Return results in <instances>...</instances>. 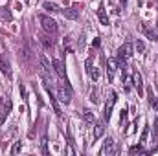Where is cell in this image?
I'll list each match as a JSON object with an SVG mask.
<instances>
[{
  "label": "cell",
  "instance_id": "7",
  "mask_svg": "<svg viewBox=\"0 0 158 156\" xmlns=\"http://www.w3.org/2000/svg\"><path fill=\"white\" fill-rule=\"evenodd\" d=\"M79 9H81V6H70V7H66L64 11H63V15L66 17V18H70V20H76L79 17Z\"/></svg>",
  "mask_w": 158,
  "mask_h": 156
},
{
  "label": "cell",
  "instance_id": "13",
  "mask_svg": "<svg viewBox=\"0 0 158 156\" xmlns=\"http://www.w3.org/2000/svg\"><path fill=\"white\" fill-rule=\"evenodd\" d=\"M129 153H131V154H140V153H142V154H149L147 151H143L142 143H138V145H132V147L129 149Z\"/></svg>",
  "mask_w": 158,
  "mask_h": 156
},
{
  "label": "cell",
  "instance_id": "24",
  "mask_svg": "<svg viewBox=\"0 0 158 156\" xmlns=\"http://www.w3.org/2000/svg\"><path fill=\"white\" fill-rule=\"evenodd\" d=\"M147 33H149V37H151V39L158 40V24H156V30H153V31H147Z\"/></svg>",
  "mask_w": 158,
  "mask_h": 156
},
{
  "label": "cell",
  "instance_id": "21",
  "mask_svg": "<svg viewBox=\"0 0 158 156\" xmlns=\"http://www.w3.org/2000/svg\"><path fill=\"white\" fill-rule=\"evenodd\" d=\"M20 151H22V143H20V142H17V143L13 145V149H11V154H19Z\"/></svg>",
  "mask_w": 158,
  "mask_h": 156
},
{
  "label": "cell",
  "instance_id": "11",
  "mask_svg": "<svg viewBox=\"0 0 158 156\" xmlns=\"http://www.w3.org/2000/svg\"><path fill=\"white\" fill-rule=\"evenodd\" d=\"M98 17H99V20H101L103 26L109 24V17H107V11H105V6L103 4H99V7H98Z\"/></svg>",
  "mask_w": 158,
  "mask_h": 156
},
{
  "label": "cell",
  "instance_id": "20",
  "mask_svg": "<svg viewBox=\"0 0 158 156\" xmlns=\"http://www.w3.org/2000/svg\"><path fill=\"white\" fill-rule=\"evenodd\" d=\"M134 48L138 50V53H143V51H145V44H143V40H136V42H134Z\"/></svg>",
  "mask_w": 158,
  "mask_h": 156
},
{
  "label": "cell",
  "instance_id": "16",
  "mask_svg": "<svg viewBox=\"0 0 158 156\" xmlns=\"http://www.w3.org/2000/svg\"><path fill=\"white\" fill-rule=\"evenodd\" d=\"M147 97H149V103H151V105H153V107L158 110V103H156V97H155V94H153V88H149V90H147Z\"/></svg>",
  "mask_w": 158,
  "mask_h": 156
},
{
  "label": "cell",
  "instance_id": "9",
  "mask_svg": "<svg viewBox=\"0 0 158 156\" xmlns=\"http://www.w3.org/2000/svg\"><path fill=\"white\" fill-rule=\"evenodd\" d=\"M116 151H114V140L112 138H107V142H105V145H103V149H101V154H114Z\"/></svg>",
  "mask_w": 158,
  "mask_h": 156
},
{
  "label": "cell",
  "instance_id": "6",
  "mask_svg": "<svg viewBox=\"0 0 158 156\" xmlns=\"http://www.w3.org/2000/svg\"><path fill=\"white\" fill-rule=\"evenodd\" d=\"M52 66H53V70L57 72V76L61 79H64V84H68V79H66V72H64V64L59 61V59H53V63H52Z\"/></svg>",
  "mask_w": 158,
  "mask_h": 156
},
{
  "label": "cell",
  "instance_id": "17",
  "mask_svg": "<svg viewBox=\"0 0 158 156\" xmlns=\"http://www.w3.org/2000/svg\"><path fill=\"white\" fill-rule=\"evenodd\" d=\"M83 117H85V121H88V123H94V121H96V117H94V114H92L90 110H83Z\"/></svg>",
  "mask_w": 158,
  "mask_h": 156
},
{
  "label": "cell",
  "instance_id": "8",
  "mask_svg": "<svg viewBox=\"0 0 158 156\" xmlns=\"http://www.w3.org/2000/svg\"><path fill=\"white\" fill-rule=\"evenodd\" d=\"M105 134V123L103 121H96L94 125V140H99Z\"/></svg>",
  "mask_w": 158,
  "mask_h": 156
},
{
  "label": "cell",
  "instance_id": "22",
  "mask_svg": "<svg viewBox=\"0 0 158 156\" xmlns=\"http://www.w3.org/2000/svg\"><path fill=\"white\" fill-rule=\"evenodd\" d=\"M40 147H42V153H44V154H48V140H46V138H42V140H40Z\"/></svg>",
  "mask_w": 158,
  "mask_h": 156
},
{
  "label": "cell",
  "instance_id": "12",
  "mask_svg": "<svg viewBox=\"0 0 158 156\" xmlns=\"http://www.w3.org/2000/svg\"><path fill=\"white\" fill-rule=\"evenodd\" d=\"M114 101H116V94L112 92V97L107 101V107H105V117L110 119V114H112V107H114Z\"/></svg>",
  "mask_w": 158,
  "mask_h": 156
},
{
  "label": "cell",
  "instance_id": "5",
  "mask_svg": "<svg viewBox=\"0 0 158 156\" xmlns=\"http://www.w3.org/2000/svg\"><path fill=\"white\" fill-rule=\"evenodd\" d=\"M118 59L116 57H109L107 59V77L112 79L114 77V74H116V70H118Z\"/></svg>",
  "mask_w": 158,
  "mask_h": 156
},
{
  "label": "cell",
  "instance_id": "4",
  "mask_svg": "<svg viewBox=\"0 0 158 156\" xmlns=\"http://www.w3.org/2000/svg\"><path fill=\"white\" fill-rule=\"evenodd\" d=\"M0 70H2V74H4V76H6L7 79H11L13 72H11V64H9V59H7L6 55H0Z\"/></svg>",
  "mask_w": 158,
  "mask_h": 156
},
{
  "label": "cell",
  "instance_id": "25",
  "mask_svg": "<svg viewBox=\"0 0 158 156\" xmlns=\"http://www.w3.org/2000/svg\"><path fill=\"white\" fill-rule=\"evenodd\" d=\"M92 70H94V68H92V57H88V59H86V72H88V76H90Z\"/></svg>",
  "mask_w": 158,
  "mask_h": 156
},
{
  "label": "cell",
  "instance_id": "15",
  "mask_svg": "<svg viewBox=\"0 0 158 156\" xmlns=\"http://www.w3.org/2000/svg\"><path fill=\"white\" fill-rule=\"evenodd\" d=\"M40 42L44 44V48H52L53 46V39L50 37V33L48 35H40Z\"/></svg>",
  "mask_w": 158,
  "mask_h": 156
},
{
  "label": "cell",
  "instance_id": "26",
  "mask_svg": "<svg viewBox=\"0 0 158 156\" xmlns=\"http://www.w3.org/2000/svg\"><path fill=\"white\" fill-rule=\"evenodd\" d=\"M127 121V110H121V123Z\"/></svg>",
  "mask_w": 158,
  "mask_h": 156
},
{
  "label": "cell",
  "instance_id": "10",
  "mask_svg": "<svg viewBox=\"0 0 158 156\" xmlns=\"http://www.w3.org/2000/svg\"><path fill=\"white\" fill-rule=\"evenodd\" d=\"M132 83H134V86L138 88V94H142V92H143V79H142V74H140V72H136V74L132 76Z\"/></svg>",
  "mask_w": 158,
  "mask_h": 156
},
{
  "label": "cell",
  "instance_id": "28",
  "mask_svg": "<svg viewBox=\"0 0 158 156\" xmlns=\"http://www.w3.org/2000/svg\"><path fill=\"white\" fill-rule=\"evenodd\" d=\"M26 2H30V0H26Z\"/></svg>",
  "mask_w": 158,
  "mask_h": 156
},
{
  "label": "cell",
  "instance_id": "1",
  "mask_svg": "<svg viewBox=\"0 0 158 156\" xmlns=\"http://www.w3.org/2000/svg\"><path fill=\"white\" fill-rule=\"evenodd\" d=\"M132 57V44L131 42H125V44H121L118 48V63L121 64V66H125V63L129 61Z\"/></svg>",
  "mask_w": 158,
  "mask_h": 156
},
{
  "label": "cell",
  "instance_id": "23",
  "mask_svg": "<svg viewBox=\"0 0 158 156\" xmlns=\"http://www.w3.org/2000/svg\"><path fill=\"white\" fill-rule=\"evenodd\" d=\"M147 134H149V127H145V129H143V132H142V136H140V143H143V142H145Z\"/></svg>",
  "mask_w": 158,
  "mask_h": 156
},
{
  "label": "cell",
  "instance_id": "19",
  "mask_svg": "<svg viewBox=\"0 0 158 156\" xmlns=\"http://www.w3.org/2000/svg\"><path fill=\"white\" fill-rule=\"evenodd\" d=\"M0 18H4V20H11V13H9L6 7H2V9H0Z\"/></svg>",
  "mask_w": 158,
  "mask_h": 156
},
{
  "label": "cell",
  "instance_id": "3",
  "mask_svg": "<svg viewBox=\"0 0 158 156\" xmlns=\"http://www.w3.org/2000/svg\"><path fill=\"white\" fill-rule=\"evenodd\" d=\"M61 103H64V105H68L70 101H72V90H70V86L68 84H61V86H57V96H55Z\"/></svg>",
  "mask_w": 158,
  "mask_h": 156
},
{
  "label": "cell",
  "instance_id": "14",
  "mask_svg": "<svg viewBox=\"0 0 158 156\" xmlns=\"http://www.w3.org/2000/svg\"><path fill=\"white\" fill-rule=\"evenodd\" d=\"M42 7H44L46 11H50V13H55V11H59V7H57L53 2H50V0H46V2L42 4Z\"/></svg>",
  "mask_w": 158,
  "mask_h": 156
},
{
  "label": "cell",
  "instance_id": "2",
  "mask_svg": "<svg viewBox=\"0 0 158 156\" xmlns=\"http://www.w3.org/2000/svg\"><path fill=\"white\" fill-rule=\"evenodd\" d=\"M39 22L42 24V30H44L46 33H50V35H55V33H57V22H55L52 17H48V15H40Z\"/></svg>",
  "mask_w": 158,
  "mask_h": 156
},
{
  "label": "cell",
  "instance_id": "27",
  "mask_svg": "<svg viewBox=\"0 0 158 156\" xmlns=\"http://www.w3.org/2000/svg\"><path fill=\"white\" fill-rule=\"evenodd\" d=\"M90 101H94V103H98V97H96V94H94V92L90 94Z\"/></svg>",
  "mask_w": 158,
  "mask_h": 156
},
{
  "label": "cell",
  "instance_id": "18",
  "mask_svg": "<svg viewBox=\"0 0 158 156\" xmlns=\"http://www.w3.org/2000/svg\"><path fill=\"white\" fill-rule=\"evenodd\" d=\"M39 61H40V66H42V68H44L46 72H50V70H52V66H50V63H48V59H46L44 55H40Z\"/></svg>",
  "mask_w": 158,
  "mask_h": 156
}]
</instances>
